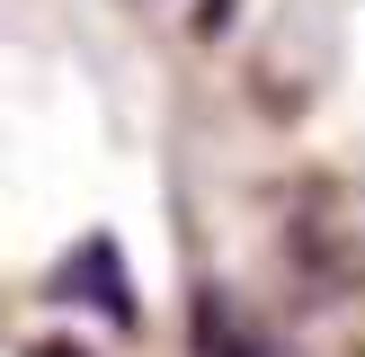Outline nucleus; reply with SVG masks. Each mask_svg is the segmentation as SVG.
Returning <instances> with one entry per match:
<instances>
[{
    "mask_svg": "<svg viewBox=\"0 0 365 357\" xmlns=\"http://www.w3.org/2000/svg\"><path fill=\"white\" fill-rule=\"evenodd\" d=\"M53 295L98 303L116 331H134V313H143V303H134V286H125V250H116V241H81V250H71V268L53 277Z\"/></svg>",
    "mask_w": 365,
    "mask_h": 357,
    "instance_id": "obj_1",
    "label": "nucleus"
},
{
    "mask_svg": "<svg viewBox=\"0 0 365 357\" xmlns=\"http://www.w3.org/2000/svg\"><path fill=\"white\" fill-rule=\"evenodd\" d=\"M187 348H196V357H277V348L259 339V321H250L223 286H205V295H196V339H187Z\"/></svg>",
    "mask_w": 365,
    "mask_h": 357,
    "instance_id": "obj_2",
    "label": "nucleus"
},
{
    "mask_svg": "<svg viewBox=\"0 0 365 357\" xmlns=\"http://www.w3.org/2000/svg\"><path fill=\"white\" fill-rule=\"evenodd\" d=\"M36 357H81V348H71V339H45V348H36Z\"/></svg>",
    "mask_w": 365,
    "mask_h": 357,
    "instance_id": "obj_3",
    "label": "nucleus"
}]
</instances>
